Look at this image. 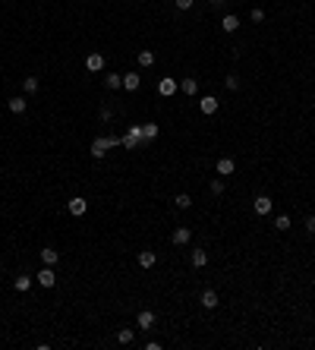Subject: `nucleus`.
Masks as SVG:
<instances>
[{
    "mask_svg": "<svg viewBox=\"0 0 315 350\" xmlns=\"http://www.w3.org/2000/svg\"><path fill=\"white\" fill-rule=\"evenodd\" d=\"M139 142H142V126H130V130H126V136H123V149L136 152Z\"/></svg>",
    "mask_w": 315,
    "mask_h": 350,
    "instance_id": "obj_1",
    "label": "nucleus"
},
{
    "mask_svg": "<svg viewBox=\"0 0 315 350\" xmlns=\"http://www.w3.org/2000/svg\"><path fill=\"white\" fill-rule=\"evenodd\" d=\"M66 212H70L73 218H82V214L89 212V202H85L82 196H73L70 202H66Z\"/></svg>",
    "mask_w": 315,
    "mask_h": 350,
    "instance_id": "obj_2",
    "label": "nucleus"
},
{
    "mask_svg": "<svg viewBox=\"0 0 315 350\" xmlns=\"http://www.w3.org/2000/svg\"><path fill=\"white\" fill-rule=\"evenodd\" d=\"M111 149H113V145H111V136H98L95 142H92V158H104Z\"/></svg>",
    "mask_w": 315,
    "mask_h": 350,
    "instance_id": "obj_3",
    "label": "nucleus"
},
{
    "mask_svg": "<svg viewBox=\"0 0 315 350\" xmlns=\"http://www.w3.org/2000/svg\"><path fill=\"white\" fill-rule=\"evenodd\" d=\"M158 92H161L164 98H170V95H177V92H180V82H177L173 76H164V79L158 82Z\"/></svg>",
    "mask_w": 315,
    "mask_h": 350,
    "instance_id": "obj_4",
    "label": "nucleus"
},
{
    "mask_svg": "<svg viewBox=\"0 0 315 350\" xmlns=\"http://www.w3.org/2000/svg\"><path fill=\"white\" fill-rule=\"evenodd\" d=\"M38 284L41 287H54L57 284V272H54V265H44L41 272H38Z\"/></svg>",
    "mask_w": 315,
    "mask_h": 350,
    "instance_id": "obj_5",
    "label": "nucleus"
},
{
    "mask_svg": "<svg viewBox=\"0 0 315 350\" xmlns=\"http://www.w3.org/2000/svg\"><path fill=\"white\" fill-rule=\"evenodd\" d=\"M189 240H192V231H189V227H177V231L170 233V243H173V246H186Z\"/></svg>",
    "mask_w": 315,
    "mask_h": 350,
    "instance_id": "obj_6",
    "label": "nucleus"
},
{
    "mask_svg": "<svg viewBox=\"0 0 315 350\" xmlns=\"http://www.w3.org/2000/svg\"><path fill=\"white\" fill-rule=\"evenodd\" d=\"M136 325L142 328V331H151V328H155V312L142 309V312H139V319H136Z\"/></svg>",
    "mask_w": 315,
    "mask_h": 350,
    "instance_id": "obj_7",
    "label": "nucleus"
},
{
    "mask_svg": "<svg viewBox=\"0 0 315 350\" xmlns=\"http://www.w3.org/2000/svg\"><path fill=\"white\" fill-rule=\"evenodd\" d=\"M199 111H202L205 117H208V114H214V111H218V98H214V95H205V98H199Z\"/></svg>",
    "mask_w": 315,
    "mask_h": 350,
    "instance_id": "obj_8",
    "label": "nucleus"
},
{
    "mask_svg": "<svg viewBox=\"0 0 315 350\" xmlns=\"http://www.w3.org/2000/svg\"><path fill=\"white\" fill-rule=\"evenodd\" d=\"M252 208H256V214H268L274 208V202L268 196H256V202H252Z\"/></svg>",
    "mask_w": 315,
    "mask_h": 350,
    "instance_id": "obj_9",
    "label": "nucleus"
},
{
    "mask_svg": "<svg viewBox=\"0 0 315 350\" xmlns=\"http://www.w3.org/2000/svg\"><path fill=\"white\" fill-rule=\"evenodd\" d=\"M199 303H202V306L205 309H214V306H218V291H211V287H208V291H202V297H199Z\"/></svg>",
    "mask_w": 315,
    "mask_h": 350,
    "instance_id": "obj_10",
    "label": "nucleus"
},
{
    "mask_svg": "<svg viewBox=\"0 0 315 350\" xmlns=\"http://www.w3.org/2000/svg\"><path fill=\"white\" fill-rule=\"evenodd\" d=\"M6 107H10V114H25L29 101H25L22 95H16V98H10V101H6Z\"/></svg>",
    "mask_w": 315,
    "mask_h": 350,
    "instance_id": "obj_11",
    "label": "nucleus"
},
{
    "mask_svg": "<svg viewBox=\"0 0 315 350\" xmlns=\"http://www.w3.org/2000/svg\"><path fill=\"white\" fill-rule=\"evenodd\" d=\"M221 29H224V32H227V35H233V32H237V29H240V19H237V16H233V13H227V16H224V19H221Z\"/></svg>",
    "mask_w": 315,
    "mask_h": 350,
    "instance_id": "obj_12",
    "label": "nucleus"
},
{
    "mask_svg": "<svg viewBox=\"0 0 315 350\" xmlns=\"http://www.w3.org/2000/svg\"><path fill=\"white\" fill-rule=\"evenodd\" d=\"M85 70H92V73L104 70V57L101 54H89V57H85Z\"/></svg>",
    "mask_w": 315,
    "mask_h": 350,
    "instance_id": "obj_13",
    "label": "nucleus"
},
{
    "mask_svg": "<svg viewBox=\"0 0 315 350\" xmlns=\"http://www.w3.org/2000/svg\"><path fill=\"white\" fill-rule=\"evenodd\" d=\"M180 92H183V95H196V92H199V82H196L192 76H183V79H180Z\"/></svg>",
    "mask_w": 315,
    "mask_h": 350,
    "instance_id": "obj_14",
    "label": "nucleus"
},
{
    "mask_svg": "<svg viewBox=\"0 0 315 350\" xmlns=\"http://www.w3.org/2000/svg\"><path fill=\"white\" fill-rule=\"evenodd\" d=\"M155 262H158V253H151V250L139 253V265H142V268H155Z\"/></svg>",
    "mask_w": 315,
    "mask_h": 350,
    "instance_id": "obj_15",
    "label": "nucleus"
},
{
    "mask_svg": "<svg viewBox=\"0 0 315 350\" xmlns=\"http://www.w3.org/2000/svg\"><path fill=\"white\" fill-rule=\"evenodd\" d=\"M139 85H142V76H136V73H126L123 76V89L126 92H136Z\"/></svg>",
    "mask_w": 315,
    "mask_h": 350,
    "instance_id": "obj_16",
    "label": "nucleus"
},
{
    "mask_svg": "<svg viewBox=\"0 0 315 350\" xmlns=\"http://www.w3.org/2000/svg\"><path fill=\"white\" fill-rule=\"evenodd\" d=\"M233 167H237V161H233V158H221L218 161V174H221V177H230Z\"/></svg>",
    "mask_w": 315,
    "mask_h": 350,
    "instance_id": "obj_17",
    "label": "nucleus"
},
{
    "mask_svg": "<svg viewBox=\"0 0 315 350\" xmlns=\"http://www.w3.org/2000/svg\"><path fill=\"white\" fill-rule=\"evenodd\" d=\"M57 259H60V253L54 250V246H44V250H41V262H44V265H57Z\"/></svg>",
    "mask_w": 315,
    "mask_h": 350,
    "instance_id": "obj_18",
    "label": "nucleus"
},
{
    "mask_svg": "<svg viewBox=\"0 0 315 350\" xmlns=\"http://www.w3.org/2000/svg\"><path fill=\"white\" fill-rule=\"evenodd\" d=\"M189 259H192V265H196V268H205V265H208V253H205V250H192Z\"/></svg>",
    "mask_w": 315,
    "mask_h": 350,
    "instance_id": "obj_19",
    "label": "nucleus"
},
{
    "mask_svg": "<svg viewBox=\"0 0 315 350\" xmlns=\"http://www.w3.org/2000/svg\"><path fill=\"white\" fill-rule=\"evenodd\" d=\"M158 139V123H142V142H151Z\"/></svg>",
    "mask_w": 315,
    "mask_h": 350,
    "instance_id": "obj_20",
    "label": "nucleus"
},
{
    "mask_svg": "<svg viewBox=\"0 0 315 350\" xmlns=\"http://www.w3.org/2000/svg\"><path fill=\"white\" fill-rule=\"evenodd\" d=\"M117 341H120V344H132V341H136V328H120Z\"/></svg>",
    "mask_w": 315,
    "mask_h": 350,
    "instance_id": "obj_21",
    "label": "nucleus"
},
{
    "mask_svg": "<svg viewBox=\"0 0 315 350\" xmlns=\"http://www.w3.org/2000/svg\"><path fill=\"white\" fill-rule=\"evenodd\" d=\"M38 85H41V82H38V76H25V79H22L25 95H35V92H38Z\"/></svg>",
    "mask_w": 315,
    "mask_h": 350,
    "instance_id": "obj_22",
    "label": "nucleus"
},
{
    "mask_svg": "<svg viewBox=\"0 0 315 350\" xmlns=\"http://www.w3.org/2000/svg\"><path fill=\"white\" fill-rule=\"evenodd\" d=\"M104 85H107V89H123V76H113V73H107V76H104Z\"/></svg>",
    "mask_w": 315,
    "mask_h": 350,
    "instance_id": "obj_23",
    "label": "nucleus"
},
{
    "mask_svg": "<svg viewBox=\"0 0 315 350\" xmlns=\"http://www.w3.org/2000/svg\"><path fill=\"white\" fill-rule=\"evenodd\" d=\"M13 287H16L19 293H25V291H29V287H32V278H29V274H19V278L13 281Z\"/></svg>",
    "mask_w": 315,
    "mask_h": 350,
    "instance_id": "obj_24",
    "label": "nucleus"
},
{
    "mask_svg": "<svg viewBox=\"0 0 315 350\" xmlns=\"http://www.w3.org/2000/svg\"><path fill=\"white\" fill-rule=\"evenodd\" d=\"M155 63V54L151 51H139V66H151Z\"/></svg>",
    "mask_w": 315,
    "mask_h": 350,
    "instance_id": "obj_25",
    "label": "nucleus"
},
{
    "mask_svg": "<svg viewBox=\"0 0 315 350\" xmlns=\"http://www.w3.org/2000/svg\"><path fill=\"white\" fill-rule=\"evenodd\" d=\"M274 227H278V231H287V227H290V214H278V218H274Z\"/></svg>",
    "mask_w": 315,
    "mask_h": 350,
    "instance_id": "obj_26",
    "label": "nucleus"
},
{
    "mask_svg": "<svg viewBox=\"0 0 315 350\" xmlns=\"http://www.w3.org/2000/svg\"><path fill=\"white\" fill-rule=\"evenodd\" d=\"M173 205H177V208H189V205H192V199L186 196V193H180V196L173 199Z\"/></svg>",
    "mask_w": 315,
    "mask_h": 350,
    "instance_id": "obj_27",
    "label": "nucleus"
},
{
    "mask_svg": "<svg viewBox=\"0 0 315 350\" xmlns=\"http://www.w3.org/2000/svg\"><path fill=\"white\" fill-rule=\"evenodd\" d=\"M224 85H227L230 92H237V89H240V76H233V73H230V76L224 79Z\"/></svg>",
    "mask_w": 315,
    "mask_h": 350,
    "instance_id": "obj_28",
    "label": "nucleus"
},
{
    "mask_svg": "<svg viewBox=\"0 0 315 350\" xmlns=\"http://www.w3.org/2000/svg\"><path fill=\"white\" fill-rule=\"evenodd\" d=\"M211 193H214V196H221V193H224V180H221V177L211 180Z\"/></svg>",
    "mask_w": 315,
    "mask_h": 350,
    "instance_id": "obj_29",
    "label": "nucleus"
},
{
    "mask_svg": "<svg viewBox=\"0 0 315 350\" xmlns=\"http://www.w3.org/2000/svg\"><path fill=\"white\" fill-rule=\"evenodd\" d=\"M192 3H196V0H173L177 10H192Z\"/></svg>",
    "mask_w": 315,
    "mask_h": 350,
    "instance_id": "obj_30",
    "label": "nucleus"
},
{
    "mask_svg": "<svg viewBox=\"0 0 315 350\" xmlns=\"http://www.w3.org/2000/svg\"><path fill=\"white\" fill-rule=\"evenodd\" d=\"M249 16H252V22H262V19H265V10H262V6H256Z\"/></svg>",
    "mask_w": 315,
    "mask_h": 350,
    "instance_id": "obj_31",
    "label": "nucleus"
},
{
    "mask_svg": "<svg viewBox=\"0 0 315 350\" xmlns=\"http://www.w3.org/2000/svg\"><path fill=\"white\" fill-rule=\"evenodd\" d=\"M306 227H309V233H315V214H309V218H306Z\"/></svg>",
    "mask_w": 315,
    "mask_h": 350,
    "instance_id": "obj_32",
    "label": "nucleus"
},
{
    "mask_svg": "<svg viewBox=\"0 0 315 350\" xmlns=\"http://www.w3.org/2000/svg\"><path fill=\"white\" fill-rule=\"evenodd\" d=\"M224 3H227V0H211V6H218V10H221Z\"/></svg>",
    "mask_w": 315,
    "mask_h": 350,
    "instance_id": "obj_33",
    "label": "nucleus"
}]
</instances>
